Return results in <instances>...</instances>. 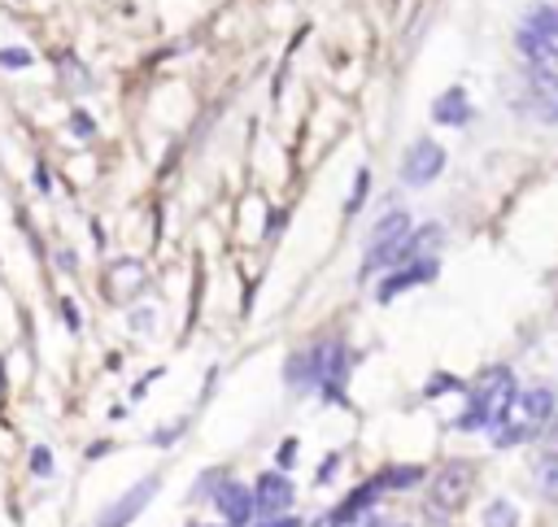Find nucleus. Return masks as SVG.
I'll return each mask as SVG.
<instances>
[{"mask_svg": "<svg viewBox=\"0 0 558 527\" xmlns=\"http://www.w3.org/2000/svg\"><path fill=\"white\" fill-rule=\"evenodd\" d=\"M549 414H554V392L549 388H532V392H514L506 414L497 418V449H510V444H523L532 440L536 431L549 427Z\"/></svg>", "mask_w": 558, "mask_h": 527, "instance_id": "1", "label": "nucleus"}, {"mask_svg": "<svg viewBox=\"0 0 558 527\" xmlns=\"http://www.w3.org/2000/svg\"><path fill=\"white\" fill-rule=\"evenodd\" d=\"M514 48L523 52L527 65L536 70H558V13L554 4H532L514 30Z\"/></svg>", "mask_w": 558, "mask_h": 527, "instance_id": "2", "label": "nucleus"}, {"mask_svg": "<svg viewBox=\"0 0 558 527\" xmlns=\"http://www.w3.org/2000/svg\"><path fill=\"white\" fill-rule=\"evenodd\" d=\"M514 392H519V388H514V375H510L506 366H493V370L471 388V405H466V414L458 418V427H462V431L497 427V418L506 414V405H510Z\"/></svg>", "mask_w": 558, "mask_h": 527, "instance_id": "3", "label": "nucleus"}, {"mask_svg": "<svg viewBox=\"0 0 558 527\" xmlns=\"http://www.w3.org/2000/svg\"><path fill=\"white\" fill-rule=\"evenodd\" d=\"M405 235H410V213H405V209L384 213V218L371 226V235H366L362 274H375L379 266H392V261H397V248H401V240H405Z\"/></svg>", "mask_w": 558, "mask_h": 527, "instance_id": "4", "label": "nucleus"}, {"mask_svg": "<svg viewBox=\"0 0 558 527\" xmlns=\"http://www.w3.org/2000/svg\"><path fill=\"white\" fill-rule=\"evenodd\" d=\"M445 170V148L436 139H414L401 157V183L405 187H427Z\"/></svg>", "mask_w": 558, "mask_h": 527, "instance_id": "5", "label": "nucleus"}, {"mask_svg": "<svg viewBox=\"0 0 558 527\" xmlns=\"http://www.w3.org/2000/svg\"><path fill=\"white\" fill-rule=\"evenodd\" d=\"M153 497H157V475H148V479H140L135 488H126V492H122V497L100 514V523H96V527H126L131 518H140V510H144Z\"/></svg>", "mask_w": 558, "mask_h": 527, "instance_id": "6", "label": "nucleus"}, {"mask_svg": "<svg viewBox=\"0 0 558 527\" xmlns=\"http://www.w3.org/2000/svg\"><path fill=\"white\" fill-rule=\"evenodd\" d=\"M214 505L222 510V518L231 523V527H253V492L240 483V479H222L218 488H214Z\"/></svg>", "mask_w": 558, "mask_h": 527, "instance_id": "7", "label": "nucleus"}, {"mask_svg": "<svg viewBox=\"0 0 558 527\" xmlns=\"http://www.w3.org/2000/svg\"><path fill=\"white\" fill-rule=\"evenodd\" d=\"M427 279H436V257H414V261H401V266L375 287V296H379V301H392L397 292H405V287H414V283H427Z\"/></svg>", "mask_w": 558, "mask_h": 527, "instance_id": "8", "label": "nucleus"}, {"mask_svg": "<svg viewBox=\"0 0 558 527\" xmlns=\"http://www.w3.org/2000/svg\"><path fill=\"white\" fill-rule=\"evenodd\" d=\"M140 287H144V266L140 261L122 257V261L109 266V274H105V296L109 301H131Z\"/></svg>", "mask_w": 558, "mask_h": 527, "instance_id": "9", "label": "nucleus"}, {"mask_svg": "<svg viewBox=\"0 0 558 527\" xmlns=\"http://www.w3.org/2000/svg\"><path fill=\"white\" fill-rule=\"evenodd\" d=\"M292 505V483L288 475H262L257 479V492H253V510L262 514H283Z\"/></svg>", "mask_w": 558, "mask_h": 527, "instance_id": "10", "label": "nucleus"}, {"mask_svg": "<svg viewBox=\"0 0 558 527\" xmlns=\"http://www.w3.org/2000/svg\"><path fill=\"white\" fill-rule=\"evenodd\" d=\"M466 483H471V466H466V462H453V466H445V470L436 475L432 501H436V505H458V501L466 497Z\"/></svg>", "mask_w": 558, "mask_h": 527, "instance_id": "11", "label": "nucleus"}, {"mask_svg": "<svg viewBox=\"0 0 558 527\" xmlns=\"http://www.w3.org/2000/svg\"><path fill=\"white\" fill-rule=\"evenodd\" d=\"M432 118H436L440 126H462V122H471V100H466V91H462V87L440 91L436 105H432Z\"/></svg>", "mask_w": 558, "mask_h": 527, "instance_id": "12", "label": "nucleus"}, {"mask_svg": "<svg viewBox=\"0 0 558 527\" xmlns=\"http://www.w3.org/2000/svg\"><path fill=\"white\" fill-rule=\"evenodd\" d=\"M514 505L510 501H493L488 510H484V527H514Z\"/></svg>", "mask_w": 558, "mask_h": 527, "instance_id": "13", "label": "nucleus"}, {"mask_svg": "<svg viewBox=\"0 0 558 527\" xmlns=\"http://www.w3.org/2000/svg\"><path fill=\"white\" fill-rule=\"evenodd\" d=\"M423 479V470L418 466H401V470H384V488H410V483H418Z\"/></svg>", "mask_w": 558, "mask_h": 527, "instance_id": "14", "label": "nucleus"}, {"mask_svg": "<svg viewBox=\"0 0 558 527\" xmlns=\"http://www.w3.org/2000/svg\"><path fill=\"white\" fill-rule=\"evenodd\" d=\"M554 470H558V462H554V453H545V457H541V492H545V497L558 492V475H554Z\"/></svg>", "mask_w": 558, "mask_h": 527, "instance_id": "15", "label": "nucleus"}, {"mask_svg": "<svg viewBox=\"0 0 558 527\" xmlns=\"http://www.w3.org/2000/svg\"><path fill=\"white\" fill-rule=\"evenodd\" d=\"M366 187H371V174H366V170H357V183H353V196H349L344 213H357V209H362V196H366Z\"/></svg>", "mask_w": 558, "mask_h": 527, "instance_id": "16", "label": "nucleus"}, {"mask_svg": "<svg viewBox=\"0 0 558 527\" xmlns=\"http://www.w3.org/2000/svg\"><path fill=\"white\" fill-rule=\"evenodd\" d=\"M0 65L4 70H22V65H31V52L26 48H0Z\"/></svg>", "mask_w": 558, "mask_h": 527, "instance_id": "17", "label": "nucleus"}, {"mask_svg": "<svg viewBox=\"0 0 558 527\" xmlns=\"http://www.w3.org/2000/svg\"><path fill=\"white\" fill-rule=\"evenodd\" d=\"M61 318H65L70 331H78V305L74 301H61Z\"/></svg>", "mask_w": 558, "mask_h": 527, "instance_id": "18", "label": "nucleus"}, {"mask_svg": "<svg viewBox=\"0 0 558 527\" xmlns=\"http://www.w3.org/2000/svg\"><path fill=\"white\" fill-rule=\"evenodd\" d=\"M31 466H35L39 475H48V470H52V457H48V449H35V453H31Z\"/></svg>", "mask_w": 558, "mask_h": 527, "instance_id": "19", "label": "nucleus"}, {"mask_svg": "<svg viewBox=\"0 0 558 527\" xmlns=\"http://www.w3.org/2000/svg\"><path fill=\"white\" fill-rule=\"evenodd\" d=\"M445 388H462V383L449 379V375H436V383H427V396H436V392H445Z\"/></svg>", "mask_w": 558, "mask_h": 527, "instance_id": "20", "label": "nucleus"}, {"mask_svg": "<svg viewBox=\"0 0 558 527\" xmlns=\"http://www.w3.org/2000/svg\"><path fill=\"white\" fill-rule=\"evenodd\" d=\"M292 457H296V440H283V449H279V466H292Z\"/></svg>", "mask_w": 558, "mask_h": 527, "instance_id": "21", "label": "nucleus"}, {"mask_svg": "<svg viewBox=\"0 0 558 527\" xmlns=\"http://www.w3.org/2000/svg\"><path fill=\"white\" fill-rule=\"evenodd\" d=\"M57 266H61V270H74V266H78V257H74V253H57Z\"/></svg>", "mask_w": 558, "mask_h": 527, "instance_id": "22", "label": "nucleus"}, {"mask_svg": "<svg viewBox=\"0 0 558 527\" xmlns=\"http://www.w3.org/2000/svg\"><path fill=\"white\" fill-rule=\"evenodd\" d=\"M266 527H301L296 518H279V523H266Z\"/></svg>", "mask_w": 558, "mask_h": 527, "instance_id": "23", "label": "nucleus"}, {"mask_svg": "<svg viewBox=\"0 0 558 527\" xmlns=\"http://www.w3.org/2000/svg\"><path fill=\"white\" fill-rule=\"evenodd\" d=\"M366 527H401V523H384V518H379V514H375V518H371V523H366Z\"/></svg>", "mask_w": 558, "mask_h": 527, "instance_id": "24", "label": "nucleus"}]
</instances>
